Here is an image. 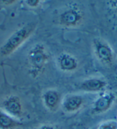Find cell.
I'll return each instance as SVG.
<instances>
[{
  "mask_svg": "<svg viewBox=\"0 0 117 129\" xmlns=\"http://www.w3.org/2000/svg\"><path fill=\"white\" fill-rule=\"evenodd\" d=\"M49 58V52L43 44L37 43L32 46L27 56L28 71L32 78H37L43 73Z\"/></svg>",
  "mask_w": 117,
  "mask_h": 129,
  "instance_id": "obj_1",
  "label": "cell"
},
{
  "mask_svg": "<svg viewBox=\"0 0 117 129\" xmlns=\"http://www.w3.org/2000/svg\"><path fill=\"white\" fill-rule=\"evenodd\" d=\"M36 28L35 23H30L15 31L1 46V55L8 56L15 52L31 36Z\"/></svg>",
  "mask_w": 117,
  "mask_h": 129,
  "instance_id": "obj_2",
  "label": "cell"
},
{
  "mask_svg": "<svg viewBox=\"0 0 117 129\" xmlns=\"http://www.w3.org/2000/svg\"><path fill=\"white\" fill-rule=\"evenodd\" d=\"M83 16V13L81 10L74 6L60 13L58 19L59 23L67 28H75L81 24Z\"/></svg>",
  "mask_w": 117,
  "mask_h": 129,
  "instance_id": "obj_3",
  "label": "cell"
},
{
  "mask_svg": "<svg viewBox=\"0 0 117 129\" xmlns=\"http://www.w3.org/2000/svg\"><path fill=\"white\" fill-rule=\"evenodd\" d=\"M116 100V96L114 92L110 91L103 92L92 104V113L99 115L108 111L113 106Z\"/></svg>",
  "mask_w": 117,
  "mask_h": 129,
  "instance_id": "obj_4",
  "label": "cell"
},
{
  "mask_svg": "<svg viewBox=\"0 0 117 129\" xmlns=\"http://www.w3.org/2000/svg\"><path fill=\"white\" fill-rule=\"evenodd\" d=\"M93 47L95 54L101 63L106 65L112 63L114 59V52L107 43L101 39H95Z\"/></svg>",
  "mask_w": 117,
  "mask_h": 129,
  "instance_id": "obj_5",
  "label": "cell"
},
{
  "mask_svg": "<svg viewBox=\"0 0 117 129\" xmlns=\"http://www.w3.org/2000/svg\"><path fill=\"white\" fill-rule=\"evenodd\" d=\"M1 108L9 115L19 120L23 114V108L20 98L17 96L11 95L5 99Z\"/></svg>",
  "mask_w": 117,
  "mask_h": 129,
  "instance_id": "obj_6",
  "label": "cell"
},
{
  "mask_svg": "<svg viewBox=\"0 0 117 129\" xmlns=\"http://www.w3.org/2000/svg\"><path fill=\"white\" fill-rule=\"evenodd\" d=\"M84 103L83 97L78 94H70L64 98L61 103L63 110L67 113H74L79 111Z\"/></svg>",
  "mask_w": 117,
  "mask_h": 129,
  "instance_id": "obj_7",
  "label": "cell"
},
{
  "mask_svg": "<svg viewBox=\"0 0 117 129\" xmlns=\"http://www.w3.org/2000/svg\"><path fill=\"white\" fill-rule=\"evenodd\" d=\"M42 100L45 107L51 111L57 110L62 103L60 93L53 89L45 90L42 95Z\"/></svg>",
  "mask_w": 117,
  "mask_h": 129,
  "instance_id": "obj_8",
  "label": "cell"
},
{
  "mask_svg": "<svg viewBox=\"0 0 117 129\" xmlns=\"http://www.w3.org/2000/svg\"><path fill=\"white\" fill-rule=\"evenodd\" d=\"M107 83L101 78H89L83 81L80 84L79 87L83 91L87 92H104Z\"/></svg>",
  "mask_w": 117,
  "mask_h": 129,
  "instance_id": "obj_9",
  "label": "cell"
},
{
  "mask_svg": "<svg viewBox=\"0 0 117 129\" xmlns=\"http://www.w3.org/2000/svg\"><path fill=\"white\" fill-rule=\"evenodd\" d=\"M57 64L60 69L65 72H73L78 66L76 58L67 52H63L60 54L57 58Z\"/></svg>",
  "mask_w": 117,
  "mask_h": 129,
  "instance_id": "obj_10",
  "label": "cell"
},
{
  "mask_svg": "<svg viewBox=\"0 0 117 129\" xmlns=\"http://www.w3.org/2000/svg\"><path fill=\"white\" fill-rule=\"evenodd\" d=\"M23 123L0 108V129H17L21 127Z\"/></svg>",
  "mask_w": 117,
  "mask_h": 129,
  "instance_id": "obj_11",
  "label": "cell"
},
{
  "mask_svg": "<svg viewBox=\"0 0 117 129\" xmlns=\"http://www.w3.org/2000/svg\"><path fill=\"white\" fill-rule=\"evenodd\" d=\"M96 129H117V122L115 120H107L101 123Z\"/></svg>",
  "mask_w": 117,
  "mask_h": 129,
  "instance_id": "obj_12",
  "label": "cell"
},
{
  "mask_svg": "<svg viewBox=\"0 0 117 129\" xmlns=\"http://www.w3.org/2000/svg\"><path fill=\"white\" fill-rule=\"evenodd\" d=\"M36 129H60L57 125L51 123H46L40 125Z\"/></svg>",
  "mask_w": 117,
  "mask_h": 129,
  "instance_id": "obj_13",
  "label": "cell"
},
{
  "mask_svg": "<svg viewBox=\"0 0 117 129\" xmlns=\"http://www.w3.org/2000/svg\"><path fill=\"white\" fill-rule=\"evenodd\" d=\"M28 7L30 8H36L40 5L41 1L38 0H28V1H24Z\"/></svg>",
  "mask_w": 117,
  "mask_h": 129,
  "instance_id": "obj_14",
  "label": "cell"
},
{
  "mask_svg": "<svg viewBox=\"0 0 117 129\" xmlns=\"http://www.w3.org/2000/svg\"><path fill=\"white\" fill-rule=\"evenodd\" d=\"M108 3L110 8L117 15V1H110Z\"/></svg>",
  "mask_w": 117,
  "mask_h": 129,
  "instance_id": "obj_15",
  "label": "cell"
},
{
  "mask_svg": "<svg viewBox=\"0 0 117 129\" xmlns=\"http://www.w3.org/2000/svg\"><path fill=\"white\" fill-rule=\"evenodd\" d=\"M16 1H12V0H5V1H0V3L2 4H4L5 5H12V4H13L15 3Z\"/></svg>",
  "mask_w": 117,
  "mask_h": 129,
  "instance_id": "obj_16",
  "label": "cell"
},
{
  "mask_svg": "<svg viewBox=\"0 0 117 129\" xmlns=\"http://www.w3.org/2000/svg\"><path fill=\"white\" fill-rule=\"evenodd\" d=\"M96 128H90V129H96Z\"/></svg>",
  "mask_w": 117,
  "mask_h": 129,
  "instance_id": "obj_17",
  "label": "cell"
}]
</instances>
